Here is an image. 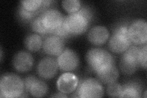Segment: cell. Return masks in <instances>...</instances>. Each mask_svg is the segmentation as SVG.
Returning a JSON list of instances; mask_svg holds the SVG:
<instances>
[{
    "mask_svg": "<svg viewBox=\"0 0 147 98\" xmlns=\"http://www.w3.org/2000/svg\"><path fill=\"white\" fill-rule=\"evenodd\" d=\"M25 90L24 80L17 75L12 73L5 74L0 80L1 97H20Z\"/></svg>",
    "mask_w": 147,
    "mask_h": 98,
    "instance_id": "obj_1",
    "label": "cell"
},
{
    "mask_svg": "<svg viewBox=\"0 0 147 98\" xmlns=\"http://www.w3.org/2000/svg\"><path fill=\"white\" fill-rule=\"evenodd\" d=\"M86 60L90 68L95 72L115 63L112 55L107 50L100 48L90 49L86 55Z\"/></svg>",
    "mask_w": 147,
    "mask_h": 98,
    "instance_id": "obj_2",
    "label": "cell"
},
{
    "mask_svg": "<svg viewBox=\"0 0 147 98\" xmlns=\"http://www.w3.org/2000/svg\"><path fill=\"white\" fill-rule=\"evenodd\" d=\"M131 41L128 36V27L125 25L118 26L113 31L109 42V47L113 53H122L131 46Z\"/></svg>",
    "mask_w": 147,
    "mask_h": 98,
    "instance_id": "obj_3",
    "label": "cell"
},
{
    "mask_svg": "<svg viewBox=\"0 0 147 98\" xmlns=\"http://www.w3.org/2000/svg\"><path fill=\"white\" fill-rule=\"evenodd\" d=\"M139 51V47L133 45L123 53L119 62V69L125 75H132L140 66Z\"/></svg>",
    "mask_w": 147,
    "mask_h": 98,
    "instance_id": "obj_4",
    "label": "cell"
},
{
    "mask_svg": "<svg viewBox=\"0 0 147 98\" xmlns=\"http://www.w3.org/2000/svg\"><path fill=\"white\" fill-rule=\"evenodd\" d=\"M76 94L82 98L101 97L104 93V88L100 82L93 78H86L79 83Z\"/></svg>",
    "mask_w": 147,
    "mask_h": 98,
    "instance_id": "obj_5",
    "label": "cell"
},
{
    "mask_svg": "<svg viewBox=\"0 0 147 98\" xmlns=\"http://www.w3.org/2000/svg\"><path fill=\"white\" fill-rule=\"evenodd\" d=\"M89 23L90 22L84 16L77 12L64 18L63 25L70 35H77L86 31Z\"/></svg>",
    "mask_w": 147,
    "mask_h": 98,
    "instance_id": "obj_6",
    "label": "cell"
},
{
    "mask_svg": "<svg viewBox=\"0 0 147 98\" xmlns=\"http://www.w3.org/2000/svg\"><path fill=\"white\" fill-rule=\"evenodd\" d=\"M128 36L131 43L136 45L146 44L147 41V23L144 19L133 22L128 27Z\"/></svg>",
    "mask_w": 147,
    "mask_h": 98,
    "instance_id": "obj_7",
    "label": "cell"
},
{
    "mask_svg": "<svg viewBox=\"0 0 147 98\" xmlns=\"http://www.w3.org/2000/svg\"><path fill=\"white\" fill-rule=\"evenodd\" d=\"M59 69L64 72L74 71L79 65V58L72 49H66L58 56L57 59Z\"/></svg>",
    "mask_w": 147,
    "mask_h": 98,
    "instance_id": "obj_8",
    "label": "cell"
},
{
    "mask_svg": "<svg viewBox=\"0 0 147 98\" xmlns=\"http://www.w3.org/2000/svg\"><path fill=\"white\" fill-rule=\"evenodd\" d=\"M40 17L44 26L49 30L50 34L61 26L64 20L62 14L54 9L44 11Z\"/></svg>",
    "mask_w": 147,
    "mask_h": 98,
    "instance_id": "obj_9",
    "label": "cell"
},
{
    "mask_svg": "<svg viewBox=\"0 0 147 98\" xmlns=\"http://www.w3.org/2000/svg\"><path fill=\"white\" fill-rule=\"evenodd\" d=\"M58 68L57 59L50 57H45L39 62L37 66V72L40 77L47 80L56 75Z\"/></svg>",
    "mask_w": 147,
    "mask_h": 98,
    "instance_id": "obj_10",
    "label": "cell"
},
{
    "mask_svg": "<svg viewBox=\"0 0 147 98\" xmlns=\"http://www.w3.org/2000/svg\"><path fill=\"white\" fill-rule=\"evenodd\" d=\"M42 49L44 52L49 56H59L64 50V43L61 37L51 34L43 41Z\"/></svg>",
    "mask_w": 147,
    "mask_h": 98,
    "instance_id": "obj_11",
    "label": "cell"
},
{
    "mask_svg": "<svg viewBox=\"0 0 147 98\" xmlns=\"http://www.w3.org/2000/svg\"><path fill=\"white\" fill-rule=\"evenodd\" d=\"M57 85L59 91L66 95L70 94L76 90L79 80L75 74L67 72L59 77Z\"/></svg>",
    "mask_w": 147,
    "mask_h": 98,
    "instance_id": "obj_12",
    "label": "cell"
},
{
    "mask_svg": "<svg viewBox=\"0 0 147 98\" xmlns=\"http://www.w3.org/2000/svg\"><path fill=\"white\" fill-rule=\"evenodd\" d=\"M13 68L19 72L30 71L34 64V58L29 52L20 51L17 53L12 60Z\"/></svg>",
    "mask_w": 147,
    "mask_h": 98,
    "instance_id": "obj_13",
    "label": "cell"
},
{
    "mask_svg": "<svg viewBox=\"0 0 147 98\" xmlns=\"http://www.w3.org/2000/svg\"><path fill=\"white\" fill-rule=\"evenodd\" d=\"M110 33L106 27L98 25L92 28L88 35L89 41L95 45H102L108 41Z\"/></svg>",
    "mask_w": 147,
    "mask_h": 98,
    "instance_id": "obj_14",
    "label": "cell"
},
{
    "mask_svg": "<svg viewBox=\"0 0 147 98\" xmlns=\"http://www.w3.org/2000/svg\"><path fill=\"white\" fill-rule=\"evenodd\" d=\"M97 80L100 83L108 85L116 82L119 77V71L115 63L110 66L95 72Z\"/></svg>",
    "mask_w": 147,
    "mask_h": 98,
    "instance_id": "obj_15",
    "label": "cell"
},
{
    "mask_svg": "<svg viewBox=\"0 0 147 98\" xmlns=\"http://www.w3.org/2000/svg\"><path fill=\"white\" fill-rule=\"evenodd\" d=\"M26 48L31 52H37L42 47L43 41L38 34H30L26 36L25 40Z\"/></svg>",
    "mask_w": 147,
    "mask_h": 98,
    "instance_id": "obj_16",
    "label": "cell"
},
{
    "mask_svg": "<svg viewBox=\"0 0 147 98\" xmlns=\"http://www.w3.org/2000/svg\"><path fill=\"white\" fill-rule=\"evenodd\" d=\"M123 90L121 97H140L141 90L136 83H128L122 86Z\"/></svg>",
    "mask_w": 147,
    "mask_h": 98,
    "instance_id": "obj_17",
    "label": "cell"
},
{
    "mask_svg": "<svg viewBox=\"0 0 147 98\" xmlns=\"http://www.w3.org/2000/svg\"><path fill=\"white\" fill-rule=\"evenodd\" d=\"M48 86L44 81L38 79L31 87L30 94L35 97H41L47 93Z\"/></svg>",
    "mask_w": 147,
    "mask_h": 98,
    "instance_id": "obj_18",
    "label": "cell"
},
{
    "mask_svg": "<svg viewBox=\"0 0 147 98\" xmlns=\"http://www.w3.org/2000/svg\"><path fill=\"white\" fill-rule=\"evenodd\" d=\"M42 0H24L20 2L21 6L26 11L37 14L42 11Z\"/></svg>",
    "mask_w": 147,
    "mask_h": 98,
    "instance_id": "obj_19",
    "label": "cell"
},
{
    "mask_svg": "<svg viewBox=\"0 0 147 98\" xmlns=\"http://www.w3.org/2000/svg\"><path fill=\"white\" fill-rule=\"evenodd\" d=\"M62 6L64 10L71 14L79 11L82 4L79 0H66L62 1Z\"/></svg>",
    "mask_w": 147,
    "mask_h": 98,
    "instance_id": "obj_20",
    "label": "cell"
},
{
    "mask_svg": "<svg viewBox=\"0 0 147 98\" xmlns=\"http://www.w3.org/2000/svg\"><path fill=\"white\" fill-rule=\"evenodd\" d=\"M31 29L36 34H45L49 33V30L44 26L40 16L34 18L31 23Z\"/></svg>",
    "mask_w": 147,
    "mask_h": 98,
    "instance_id": "obj_21",
    "label": "cell"
},
{
    "mask_svg": "<svg viewBox=\"0 0 147 98\" xmlns=\"http://www.w3.org/2000/svg\"><path fill=\"white\" fill-rule=\"evenodd\" d=\"M123 87L120 84L115 82L107 85L106 91L107 95L113 97H121Z\"/></svg>",
    "mask_w": 147,
    "mask_h": 98,
    "instance_id": "obj_22",
    "label": "cell"
},
{
    "mask_svg": "<svg viewBox=\"0 0 147 98\" xmlns=\"http://www.w3.org/2000/svg\"><path fill=\"white\" fill-rule=\"evenodd\" d=\"M139 64L140 66L144 68L145 69H146V59H147V46L146 44H144V46L140 47L139 55Z\"/></svg>",
    "mask_w": 147,
    "mask_h": 98,
    "instance_id": "obj_23",
    "label": "cell"
},
{
    "mask_svg": "<svg viewBox=\"0 0 147 98\" xmlns=\"http://www.w3.org/2000/svg\"><path fill=\"white\" fill-rule=\"evenodd\" d=\"M18 13H19L20 17L24 20H30L32 19L37 14L30 12L29 11H26L25 9L23 8L22 6H20L19 11H18Z\"/></svg>",
    "mask_w": 147,
    "mask_h": 98,
    "instance_id": "obj_24",
    "label": "cell"
},
{
    "mask_svg": "<svg viewBox=\"0 0 147 98\" xmlns=\"http://www.w3.org/2000/svg\"><path fill=\"white\" fill-rule=\"evenodd\" d=\"M38 78H37L36 77L33 76H30L26 77L25 78V80H24L25 90L26 92H30L31 87L33 86V84L35 83V82L37 80H38Z\"/></svg>",
    "mask_w": 147,
    "mask_h": 98,
    "instance_id": "obj_25",
    "label": "cell"
},
{
    "mask_svg": "<svg viewBox=\"0 0 147 98\" xmlns=\"http://www.w3.org/2000/svg\"><path fill=\"white\" fill-rule=\"evenodd\" d=\"M78 12H79L82 16H84L89 22L91 20V18L93 17L91 11L86 7H84L81 8L80 10L78 11Z\"/></svg>",
    "mask_w": 147,
    "mask_h": 98,
    "instance_id": "obj_26",
    "label": "cell"
},
{
    "mask_svg": "<svg viewBox=\"0 0 147 98\" xmlns=\"http://www.w3.org/2000/svg\"><path fill=\"white\" fill-rule=\"evenodd\" d=\"M51 97H67V95L66 94H64V93L60 92L59 93H57L56 95H54L53 96H52Z\"/></svg>",
    "mask_w": 147,
    "mask_h": 98,
    "instance_id": "obj_27",
    "label": "cell"
},
{
    "mask_svg": "<svg viewBox=\"0 0 147 98\" xmlns=\"http://www.w3.org/2000/svg\"><path fill=\"white\" fill-rule=\"evenodd\" d=\"M146 91H145V92L144 93V97H146Z\"/></svg>",
    "mask_w": 147,
    "mask_h": 98,
    "instance_id": "obj_28",
    "label": "cell"
}]
</instances>
